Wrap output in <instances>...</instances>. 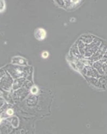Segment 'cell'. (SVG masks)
Here are the masks:
<instances>
[{
    "mask_svg": "<svg viewBox=\"0 0 107 134\" xmlns=\"http://www.w3.org/2000/svg\"><path fill=\"white\" fill-rule=\"evenodd\" d=\"M31 92H32L33 93H38V88H37L36 86L32 87V89H31Z\"/></svg>",
    "mask_w": 107,
    "mask_h": 134,
    "instance_id": "3957f363",
    "label": "cell"
},
{
    "mask_svg": "<svg viewBox=\"0 0 107 134\" xmlns=\"http://www.w3.org/2000/svg\"><path fill=\"white\" fill-rule=\"evenodd\" d=\"M7 113H8L9 115H12V114H13V110H12V109H8V110H7Z\"/></svg>",
    "mask_w": 107,
    "mask_h": 134,
    "instance_id": "277c9868",
    "label": "cell"
},
{
    "mask_svg": "<svg viewBox=\"0 0 107 134\" xmlns=\"http://www.w3.org/2000/svg\"><path fill=\"white\" fill-rule=\"evenodd\" d=\"M34 36L38 40H43L45 38V37L46 36V32L43 28H38L35 31Z\"/></svg>",
    "mask_w": 107,
    "mask_h": 134,
    "instance_id": "6da1fadb",
    "label": "cell"
},
{
    "mask_svg": "<svg viewBox=\"0 0 107 134\" xmlns=\"http://www.w3.org/2000/svg\"><path fill=\"white\" fill-rule=\"evenodd\" d=\"M42 56H43V58H47L48 56H49V53H48L47 51H43V52L42 53Z\"/></svg>",
    "mask_w": 107,
    "mask_h": 134,
    "instance_id": "7a4b0ae2",
    "label": "cell"
}]
</instances>
